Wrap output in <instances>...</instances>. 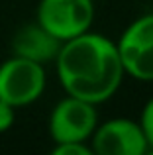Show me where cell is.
<instances>
[{"label":"cell","instance_id":"cell-1","mask_svg":"<svg viewBox=\"0 0 153 155\" xmlns=\"http://www.w3.org/2000/svg\"><path fill=\"white\" fill-rule=\"evenodd\" d=\"M53 63L65 94L94 106L116 96L126 79L116 41L92 30L63 41Z\"/></svg>","mask_w":153,"mask_h":155},{"label":"cell","instance_id":"cell-2","mask_svg":"<svg viewBox=\"0 0 153 155\" xmlns=\"http://www.w3.org/2000/svg\"><path fill=\"white\" fill-rule=\"evenodd\" d=\"M47 87L45 65L12 55L0 63V98L16 110L37 102Z\"/></svg>","mask_w":153,"mask_h":155},{"label":"cell","instance_id":"cell-3","mask_svg":"<svg viewBox=\"0 0 153 155\" xmlns=\"http://www.w3.org/2000/svg\"><path fill=\"white\" fill-rule=\"evenodd\" d=\"M94 16V0H39L35 22L63 43L90 30Z\"/></svg>","mask_w":153,"mask_h":155},{"label":"cell","instance_id":"cell-4","mask_svg":"<svg viewBox=\"0 0 153 155\" xmlns=\"http://www.w3.org/2000/svg\"><path fill=\"white\" fill-rule=\"evenodd\" d=\"M116 47L126 77L153 83V14H143L128 24Z\"/></svg>","mask_w":153,"mask_h":155},{"label":"cell","instance_id":"cell-5","mask_svg":"<svg viewBox=\"0 0 153 155\" xmlns=\"http://www.w3.org/2000/svg\"><path fill=\"white\" fill-rule=\"evenodd\" d=\"M98 106L86 100L65 94L53 106L47 120V130L53 143L65 141H84L88 143L94 128L98 126Z\"/></svg>","mask_w":153,"mask_h":155},{"label":"cell","instance_id":"cell-6","mask_svg":"<svg viewBox=\"0 0 153 155\" xmlns=\"http://www.w3.org/2000/svg\"><path fill=\"white\" fill-rule=\"evenodd\" d=\"M88 145L92 155H145L149 151L139 122L126 116L98 122Z\"/></svg>","mask_w":153,"mask_h":155},{"label":"cell","instance_id":"cell-7","mask_svg":"<svg viewBox=\"0 0 153 155\" xmlns=\"http://www.w3.org/2000/svg\"><path fill=\"white\" fill-rule=\"evenodd\" d=\"M59 47H61V41L37 22L24 24L22 28L16 30L12 38V55L24 57V59L41 65L53 63L59 53Z\"/></svg>","mask_w":153,"mask_h":155},{"label":"cell","instance_id":"cell-8","mask_svg":"<svg viewBox=\"0 0 153 155\" xmlns=\"http://www.w3.org/2000/svg\"><path fill=\"white\" fill-rule=\"evenodd\" d=\"M139 126H142V132L145 136L147 141V149L153 153V96L143 104L142 114H139Z\"/></svg>","mask_w":153,"mask_h":155},{"label":"cell","instance_id":"cell-9","mask_svg":"<svg viewBox=\"0 0 153 155\" xmlns=\"http://www.w3.org/2000/svg\"><path fill=\"white\" fill-rule=\"evenodd\" d=\"M53 155H92V149L84 141H65V143H53Z\"/></svg>","mask_w":153,"mask_h":155},{"label":"cell","instance_id":"cell-10","mask_svg":"<svg viewBox=\"0 0 153 155\" xmlns=\"http://www.w3.org/2000/svg\"><path fill=\"white\" fill-rule=\"evenodd\" d=\"M16 122V108L0 98V134L8 132Z\"/></svg>","mask_w":153,"mask_h":155}]
</instances>
